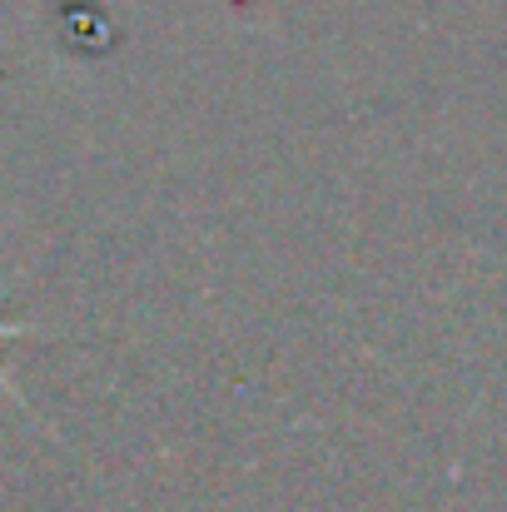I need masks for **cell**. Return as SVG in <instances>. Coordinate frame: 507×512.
Wrapping results in <instances>:
<instances>
[{
  "mask_svg": "<svg viewBox=\"0 0 507 512\" xmlns=\"http://www.w3.org/2000/svg\"><path fill=\"white\" fill-rule=\"evenodd\" d=\"M15 334H20L15 324H0V339H15ZM0 383H5V378H0ZM5 388H10V383H5Z\"/></svg>",
  "mask_w": 507,
  "mask_h": 512,
  "instance_id": "1",
  "label": "cell"
}]
</instances>
